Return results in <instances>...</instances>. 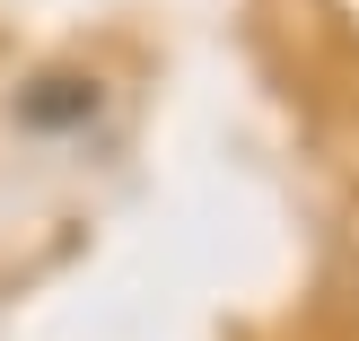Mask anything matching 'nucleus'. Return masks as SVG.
<instances>
[{
    "label": "nucleus",
    "mask_w": 359,
    "mask_h": 341,
    "mask_svg": "<svg viewBox=\"0 0 359 341\" xmlns=\"http://www.w3.org/2000/svg\"><path fill=\"white\" fill-rule=\"evenodd\" d=\"M88 114H97V79H79V70H53V79H35L18 97L27 132H62V123H88Z\"/></svg>",
    "instance_id": "f257e3e1"
}]
</instances>
